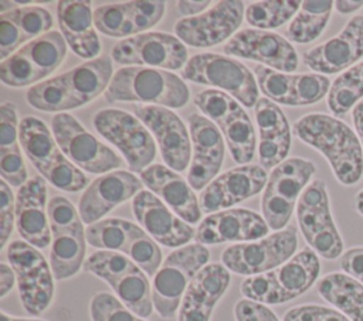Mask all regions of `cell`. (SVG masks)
Segmentation results:
<instances>
[{"instance_id": "1", "label": "cell", "mask_w": 363, "mask_h": 321, "mask_svg": "<svg viewBox=\"0 0 363 321\" xmlns=\"http://www.w3.org/2000/svg\"><path fill=\"white\" fill-rule=\"evenodd\" d=\"M294 133L328 160L336 180L346 187L363 177V148L356 132L339 117L308 113L294 124Z\"/></svg>"}, {"instance_id": "2", "label": "cell", "mask_w": 363, "mask_h": 321, "mask_svg": "<svg viewBox=\"0 0 363 321\" xmlns=\"http://www.w3.org/2000/svg\"><path fill=\"white\" fill-rule=\"evenodd\" d=\"M112 59L101 55L74 69L47 79L27 92L30 106L54 113L77 109L108 89L112 81Z\"/></svg>"}, {"instance_id": "3", "label": "cell", "mask_w": 363, "mask_h": 321, "mask_svg": "<svg viewBox=\"0 0 363 321\" xmlns=\"http://www.w3.org/2000/svg\"><path fill=\"white\" fill-rule=\"evenodd\" d=\"M108 102H140L163 107H183L190 98L183 78L159 68L123 66L105 91Z\"/></svg>"}, {"instance_id": "4", "label": "cell", "mask_w": 363, "mask_h": 321, "mask_svg": "<svg viewBox=\"0 0 363 321\" xmlns=\"http://www.w3.org/2000/svg\"><path fill=\"white\" fill-rule=\"evenodd\" d=\"M320 260L311 247L295 253L279 267L247 277L241 283V294L261 304H284L306 293L318 280Z\"/></svg>"}, {"instance_id": "5", "label": "cell", "mask_w": 363, "mask_h": 321, "mask_svg": "<svg viewBox=\"0 0 363 321\" xmlns=\"http://www.w3.org/2000/svg\"><path fill=\"white\" fill-rule=\"evenodd\" d=\"M20 144L38 173L55 188L78 192L88 185V177L61 151L45 123L34 116L20 120Z\"/></svg>"}, {"instance_id": "6", "label": "cell", "mask_w": 363, "mask_h": 321, "mask_svg": "<svg viewBox=\"0 0 363 321\" xmlns=\"http://www.w3.org/2000/svg\"><path fill=\"white\" fill-rule=\"evenodd\" d=\"M84 269L105 280L116 297L136 315L142 318L152 315L155 307L147 274L126 255L98 250L88 256Z\"/></svg>"}, {"instance_id": "7", "label": "cell", "mask_w": 363, "mask_h": 321, "mask_svg": "<svg viewBox=\"0 0 363 321\" xmlns=\"http://www.w3.org/2000/svg\"><path fill=\"white\" fill-rule=\"evenodd\" d=\"M51 228L50 266L57 280L75 276L85 263L86 233L79 212L65 197L55 195L47 205Z\"/></svg>"}, {"instance_id": "8", "label": "cell", "mask_w": 363, "mask_h": 321, "mask_svg": "<svg viewBox=\"0 0 363 321\" xmlns=\"http://www.w3.org/2000/svg\"><path fill=\"white\" fill-rule=\"evenodd\" d=\"M208 259L210 250L200 243L179 247L164 259L152 283L153 307L160 317L176 315L189 284Z\"/></svg>"}, {"instance_id": "9", "label": "cell", "mask_w": 363, "mask_h": 321, "mask_svg": "<svg viewBox=\"0 0 363 321\" xmlns=\"http://www.w3.org/2000/svg\"><path fill=\"white\" fill-rule=\"evenodd\" d=\"M315 171V164L301 157L286 158L272 168L261 199L262 218L271 229L286 228L295 205Z\"/></svg>"}, {"instance_id": "10", "label": "cell", "mask_w": 363, "mask_h": 321, "mask_svg": "<svg viewBox=\"0 0 363 321\" xmlns=\"http://www.w3.org/2000/svg\"><path fill=\"white\" fill-rule=\"evenodd\" d=\"M85 233L91 246L126 255L147 276H155L162 266V250L157 242L130 221L122 218L101 219L88 225Z\"/></svg>"}, {"instance_id": "11", "label": "cell", "mask_w": 363, "mask_h": 321, "mask_svg": "<svg viewBox=\"0 0 363 321\" xmlns=\"http://www.w3.org/2000/svg\"><path fill=\"white\" fill-rule=\"evenodd\" d=\"M194 103L218 126L233 160L238 164H248L255 154V129L238 100L223 91L207 89L194 96Z\"/></svg>"}, {"instance_id": "12", "label": "cell", "mask_w": 363, "mask_h": 321, "mask_svg": "<svg viewBox=\"0 0 363 321\" xmlns=\"http://www.w3.org/2000/svg\"><path fill=\"white\" fill-rule=\"evenodd\" d=\"M296 219L302 236L316 255L333 260L345 253L343 239L332 216L325 181L313 180L303 189L296 204Z\"/></svg>"}, {"instance_id": "13", "label": "cell", "mask_w": 363, "mask_h": 321, "mask_svg": "<svg viewBox=\"0 0 363 321\" xmlns=\"http://www.w3.org/2000/svg\"><path fill=\"white\" fill-rule=\"evenodd\" d=\"M182 78L220 88L245 107H252L259 100L254 75L244 64L225 55L208 52L191 57L182 71Z\"/></svg>"}, {"instance_id": "14", "label": "cell", "mask_w": 363, "mask_h": 321, "mask_svg": "<svg viewBox=\"0 0 363 321\" xmlns=\"http://www.w3.org/2000/svg\"><path fill=\"white\" fill-rule=\"evenodd\" d=\"M67 55V41L58 31H50L23 45L1 62L0 79L11 88L33 85L52 74Z\"/></svg>"}, {"instance_id": "15", "label": "cell", "mask_w": 363, "mask_h": 321, "mask_svg": "<svg viewBox=\"0 0 363 321\" xmlns=\"http://www.w3.org/2000/svg\"><path fill=\"white\" fill-rule=\"evenodd\" d=\"M7 259L17 277L20 301L31 315L43 314L54 297V274L51 266L37 247L24 240H13L7 247Z\"/></svg>"}, {"instance_id": "16", "label": "cell", "mask_w": 363, "mask_h": 321, "mask_svg": "<svg viewBox=\"0 0 363 321\" xmlns=\"http://www.w3.org/2000/svg\"><path fill=\"white\" fill-rule=\"evenodd\" d=\"M296 247V229L286 226L259 240L228 246L221 253V263L235 274L251 277L279 267L295 255Z\"/></svg>"}, {"instance_id": "17", "label": "cell", "mask_w": 363, "mask_h": 321, "mask_svg": "<svg viewBox=\"0 0 363 321\" xmlns=\"http://www.w3.org/2000/svg\"><path fill=\"white\" fill-rule=\"evenodd\" d=\"M96 132L123 154L129 168L142 173L156 156V143L147 127L121 109H104L94 117Z\"/></svg>"}, {"instance_id": "18", "label": "cell", "mask_w": 363, "mask_h": 321, "mask_svg": "<svg viewBox=\"0 0 363 321\" xmlns=\"http://www.w3.org/2000/svg\"><path fill=\"white\" fill-rule=\"evenodd\" d=\"M51 129L61 151L79 170L108 174L122 164L118 154L85 130L72 115L57 113L51 120Z\"/></svg>"}, {"instance_id": "19", "label": "cell", "mask_w": 363, "mask_h": 321, "mask_svg": "<svg viewBox=\"0 0 363 321\" xmlns=\"http://www.w3.org/2000/svg\"><path fill=\"white\" fill-rule=\"evenodd\" d=\"M112 58L122 65L177 71L187 64V48L174 35L143 33L118 41L112 48Z\"/></svg>"}, {"instance_id": "20", "label": "cell", "mask_w": 363, "mask_h": 321, "mask_svg": "<svg viewBox=\"0 0 363 321\" xmlns=\"http://www.w3.org/2000/svg\"><path fill=\"white\" fill-rule=\"evenodd\" d=\"M242 17V1H217L214 7L203 14L179 20L174 24V33L183 44L196 48H207L230 38L241 25Z\"/></svg>"}, {"instance_id": "21", "label": "cell", "mask_w": 363, "mask_h": 321, "mask_svg": "<svg viewBox=\"0 0 363 321\" xmlns=\"http://www.w3.org/2000/svg\"><path fill=\"white\" fill-rule=\"evenodd\" d=\"M133 112L159 143L166 165L173 171H184L190 164L191 137L180 117L173 110L155 105H136Z\"/></svg>"}, {"instance_id": "22", "label": "cell", "mask_w": 363, "mask_h": 321, "mask_svg": "<svg viewBox=\"0 0 363 321\" xmlns=\"http://www.w3.org/2000/svg\"><path fill=\"white\" fill-rule=\"evenodd\" d=\"M261 92L269 100L286 106H308L320 102L330 89V79L320 74H285L264 65L254 69Z\"/></svg>"}, {"instance_id": "23", "label": "cell", "mask_w": 363, "mask_h": 321, "mask_svg": "<svg viewBox=\"0 0 363 321\" xmlns=\"http://www.w3.org/2000/svg\"><path fill=\"white\" fill-rule=\"evenodd\" d=\"M363 58V14L353 16L333 38L319 44L302 57L315 74L333 75L352 68Z\"/></svg>"}, {"instance_id": "24", "label": "cell", "mask_w": 363, "mask_h": 321, "mask_svg": "<svg viewBox=\"0 0 363 321\" xmlns=\"http://www.w3.org/2000/svg\"><path fill=\"white\" fill-rule=\"evenodd\" d=\"M227 55L257 61L285 74L298 68V54L282 35L265 30H241L224 45Z\"/></svg>"}, {"instance_id": "25", "label": "cell", "mask_w": 363, "mask_h": 321, "mask_svg": "<svg viewBox=\"0 0 363 321\" xmlns=\"http://www.w3.org/2000/svg\"><path fill=\"white\" fill-rule=\"evenodd\" d=\"M268 174L257 164L241 165L216 177L200 194L201 212L214 214L228 209L250 197L257 195L267 185Z\"/></svg>"}, {"instance_id": "26", "label": "cell", "mask_w": 363, "mask_h": 321, "mask_svg": "<svg viewBox=\"0 0 363 321\" xmlns=\"http://www.w3.org/2000/svg\"><path fill=\"white\" fill-rule=\"evenodd\" d=\"M189 132L193 143V160L187 173V182L193 189L201 191L218 174L225 146L221 132L203 115L189 116Z\"/></svg>"}, {"instance_id": "27", "label": "cell", "mask_w": 363, "mask_h": 321, "mask_svg": "<svg viewBox=\"0 0 363 321\" xmlns=\"http://www.w3.org/2000/svg\"><path fill=\"white\" fill-rule=\"evenodd\" d=\"M142 180L135 174L116 170L94 180L79 198V215L84 223L101 221L118 205L136 197L142 191Z\"/></svg>"}, {"instance_id": "28", "label": "cell", "mask_w": 363, "mask_h": 321, "mask_svg": "<svg viewBox=\"0 0 363 321\" xmlns=\"http://www.w3.org/2000/svg\"><path fill=\"white\" fill-rule=\"evenodd\" d=\"M132 211L149 236L166 247H183L196 236L193 226L174 215L152 191L142 189L133 197Z\"/></svg>"}, {"instance_id": "29", "label": "cell", "mask_w": 363, "mask_h": 321, "mask_svg": "<svg viewBox=\"0 0 363 321\" xmlns=\"http://www.w3.org/2000/svg\"><path fill=\"white\" fill-rule=\"evenodd\" d=\"M269 226L265 219L245 208L224 209L206 216L196 229L194 240L200 245L224 242H254L267 236Z\"/></svg>"}, {"instance_id": "30", "label": "cell", "mask_w": 363, "mask_h": 321, "mask_svg": "<svg viewBox=\"0 0 363 321\" xmlns=\"http://www.w3.org/2000/svg\"><path fill=\"white\" fill-rule=\"evenodd\" d=\"M164 1H126L95 8L94 24L98 31L113 38H129L156 25L164 14Z\"/></svg>"}, {"instance_id": "31", "label": "cell", "mask_w": 363, "mask_h": 321, "mask_svg": "<svg viewBox=\"0 0 363 321\" xmlns=\"http://www.w3.org/2000/svg\"><path fill=\"white\" fill-rule=\"evenodd\" d=\"M47 185L44 177H33L16 195V226L24 242L37 249L51 245V228L45 209Z\"/></svg>"}, {"instance_id": "32", "label": "cell", "mask_w": 363, "mask_h": 321, "mask_svg": "<svg viewBox=\"0 0 363 321\" xmlns=\"http://www.w3.org/2000/svg\"><path fill=\"white\" fill-rule=\"evenodd\" d=\"M231 283L230 270L223 263L204 266L189 284L177 321H210L213 310Z\"/></svg>"}, {"instance_id": "33", "label": "cell", "mask_w": 363, "mask_h": 321, "mask_svg": "<svg viewBox=\"0 0 363 321\" xmlns=\"http://www.w3.org/2000/svg\"><path fill=\"white\" fill-rule=\"evenodd\" d=\"M140 180L184 222H200L203 212L193 188L172 168L162 164L149 165L140 173Z\"/></svg>"}, {"instance_id": "34", "label": "cell", "mask_w": 363, "mask_h": 321, "mask_svg": "<svg viewBox=\"0 0 363 321\" xmlns=\"http://www.w3.org/2000/svg\"><path fill=\"white\" fill-rule=\"evenodd\" d=\"M259 133L258 154L264 168H275L285 161L291 148V129L286 116L272 100L259 98L255 105Z\"/></svg>"}, {"instance_id": "35", "label": "cell", "mask_w": 363, "mask_h": 321, "mask_svg": "<svg viewBox=\"0 0 363 321\" xmlns=\"http://www.w3.org/2000/svg\"><path fill=\"white\" fill-rule=\"evenodd\" d=\"M52 16L44 7H16L0 16V59L10 58L20 45L30 42L52 27Z\"/></svg>"}, {"instance_id": "36", "label": "cell", "mask_w": 363, "mask_h": 321, "mask_svg": "<svg viewBox=\"0 0 363 321\" xmlns=\"http://www.w3.org/2000/svg\"><path fill=\"white\" fill-rule=\"evenodd\" d=\"M58 25L69 48L81 58L95 59L101 42L94 28V13L89 1L61 0L57 4Z\"/></svg>"}, {"instance_id": "37", "label": "cell", "mask_w": 363, "mask_h": 321, "mask_svg": "<svg viewBox=\"0 0 363 321\" xmlns=\"http://www.w3.org/2000/svg\"><path fill=\"white\" fill-rule=\"evenodd\" d=\"M0 173L11 187H23L27 170L20 151V122L13 103L0 106Z\"/></svg>"}, {"instance_id": "38", "label": "cell", "mask_w": 363, "mask_h": 321, "mask_svg": "<svg viewBox=\"0 0 363 321\" xmlns=\"http://www.w3.org/2000/svg\"><path fill=\"white\" fill-rule=\"evenodd\" d=\"M319 296L345 314L350 321H363V284L352 276L333 272L316 286Z\"/></svg>"}, {"instance_id": "39", "label": "cell", "mask_w": 363, "mask_h": 321, "mask_svg": "<svg viewBox=\"0 0 363 321\" xmlns=\"http://www.w3.org/2000/svg\"><path fill=\"white\" fill-rule=\"evenodd\" d=\"M335 1L322 0V1H302L299 11L291 20L286 37L298 44H309L320 37L326 28Z\"/></svg>"}, {"instance_id": "40", "label": "cell", "mask_w": 363, "mask_h": 321, "mask_svg": "<svg viewBox=\"0 0 363 321\" xmlns=\"http://www.w3.org/2000/svg\"><path fill=\"white\" fill-rule=\"evenodd\" d=\"M362 100L363 59L335 78L328 93V107L335 117H343Z\"/></svg>"}, {"instance_id": "41", "label": "cell", "mask_w": 363, "mask_h": 321, "mask_svg": "<svg viewBox=\"0 0 363 321\" xmlns=\"http://www.w3.org/2000/svg\"><path fill=\"white\" fill-rule=\"evenodd\" d=\"M302 1H257L245 10V20L250 25L268 30L277 28L299 11Z\"/></svg>"}, {"instance_id": "42", "label": "cell", "mask_w": 363, "mask_h": 321, "mask_svg": "<svg viewBox=\"0 0 363 321\" xmlns=\"http://www.w3.org/2000/svg\"><path fill=\"white\" fill-rule=\"evenodd\" d=\"M89 315L92 321H146L106 291H99L91 298Z\"/></svg>"}, {"instance_id": "43", "label": "cell", "mask_w": 363, "mask_h": 321, "mask_svg": "<svg viewBox=\"0 0 363 321\" xmlns=\"http://www.w3.org/2000/svg\"><path fill=\"white\" fill-rule=\"evenodd\" d=\"M284 321H350L339 310L319 304H302L289 308Z\"/></svg>"}, {"instance_id": "44", "label": "cell", "mask_w": 363, "mask_h": 321, "mask_svg": "<svg viewBox=\"0 0 363 321\" xmlns=\"http://www.w3.org/2000/svg\"><path fill=\"white\" fill-rule=\"evenodd\" d=\"M16 223V199L10 185L0 182V249H3L13 232Z\"/></svg>"}, {"instance_id": "45", "label": "cell", "mask_w": 363, "mask_h": 321, "mask_svg": "<svg viewBox=\"0 0 363 321\" xmlns=\"http://www.w3.org/2000/svg\"><path fill=\"white\" fill-rule=\"evenodd\" d=\"M235 321H279L277 314L265 304L242 298L234 305Z\"/></svg>"}, {"instance_id": "46", "label": "cell", "mask_w": 363, "mask_h": 321, "mask_svg": "<svg viewBox=\"0 0 363 321\" xmlns=\"http://www.w3.org/2000/svg\"><path fill=\"white\" fill-rule=\"evenodd\" d=\"M342 270L363 284V247H352L340 257Z\"/></svg>"}, {"instance_id": "47", "label": "cell", "mask_w": 363, "mask_h": 321, "mask_svg": "<svg viewBox=\"0 0 363 321\" xmlns=\"http://www.w3.org/2000/svg\"><path fill=\"white\" fill-rule=\"evenodd\" d=\"M17 281L16 273L7 263H0V297H6Z\"/></svg>"}, {"instance_id": "48", "label": "cell", "mask_w": 363, "mask_h": 321, "mask_svg": "<svg viewBox=\"0 0 363 321\" xmlns=\"http://www.w3.org/2000/svg\"><path fill=\"white\" fill-rule=\"evenodd\" d=\"M176 6H177V11L182 16L196 17L199 13L204 11L210 6V1L208 0H206V1H177Z\"/></svg>"}, {"instance_id": "49", "label": "cell", "mask_w": 363, "mask_h": 321, "mask_svg": "<svg viewBox=\"0 0 363 321\" xmlns=\"http://www.w3.org/2000/svg\"><path fill=\"white\" fill-rule=\"evenodd\" d=\"M352 122H353V127L354 132L360 140L362 148H363V100L359 102L353 110H352Z\"/></svg>"}, {"instance_id": "50", "label": "cell", "mask_w": 363, "mask_h": 321, "mask_svg": "<svg viewBox=\"0 0 363 321\" xmlns=\"http://www.w3.org/2000/svg\"><path fill=\"white\" fill-rule=\"evenodd\" d=\"M363 8V0H337L335 1V10L340 14H352Z\"/></svg>"}, {"instance_id": "51", "label": "cell", "mask_w": 363, "mask_h": 321, "mask_svg": "<svg viewBox=\"0 0 363 321\" xmlns=\"http://www.w3.org/2000/svg\"><path fill=\"white\" fill-rule=\"evenodd\" d=\"M0 321H44V320H33V318H17L6 314L4 311L0 313Z\"/></svg>"}, {"instance_id": "52", "label": "cell", "mask_w": 363, "mask_h": 321, "mask_svg": "<svg viewBox=\"0 0 363 321\" xmlns=\"http://www.w3.org/2000/svg\"><path fill=\"white\" fill-rule=\"evenodd\" d=\"M356 202H354V205H356V211L363 216V188L356 194Z\"/></svg>"}]
</instances>
